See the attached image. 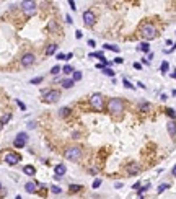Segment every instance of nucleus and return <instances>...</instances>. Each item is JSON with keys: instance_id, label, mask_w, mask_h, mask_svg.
Listing matches in <instances>:
<instances>
[{"instance_id": "obj_1", "label": "nucleus", "mask_w": 176, "mask_h": 199, "mask_svg": "<svg viewBox=\"0 0 176 199\" xmlns=\"http://www.w3.org/2000/svg\"><path fill=\"white\" fill-rule=\"evenodd\" d=\"M140 36L145 39V41H150V39H155L157 38V28L152 23H143L140 26Z\"/></svg>"}, {"instance_id": "obj_2", "label": "nucleus", "mask_w": 176, "mask_h": 199, "mask_svg": "<svg viewBox=\"0 0 176 199\" xmlns=\"http://www.w3.org/2000/svg\"><path fill=\"white\" fill-rule=\"evenodd\" d=\"M108 111L111 114H121L124 111V101L121 98H111L108 101Z\"/></svg>"}, {"instance_id": "obj_3", "label": "nucleus", "mask_w": 176, "mask_h": 199, "mask_svg": "<svg viewBox=\"0 0 176 199\" xmlns=\"http://www.w3.org/2000/svg\"><path fill=\"white\" fill-rule=\"evenodd\" d=\"M64 155H65L67 160L75 162V160H78V158L82 157V147H78V145H70V147H67V149L64 150Z\"/></svg>"}, {"instance_id": "obj_4", "label": "nucleus", "mask_w": 176, "mask_h": 199, "mask_svg": "<svg viewBox=\"0 0 176 199\" xmlns=\"http://www.w3.org/2000/svg\"><path fill=\"white\" fill-rule=\"evenodd\" d=\"M90 104L95 111H103V108H104V96L101 93H93L90 96Z\"/></svg>"}, {"instance_id": "obj_5", "label": "nucleus", "mask_w": 176, "mask_h": 199, "mask_svg": "<svg viewBox=\"0 0 176 199\" xmlns=\"http://www.w3.org/2000/svg\"><path fill=\"white\" fill-rule=\"evenodd\" d=\"M42 95H44L46 103H56L61 98V91L59 90H42Z\"/></svg>"}, {"instance_id": "obj_6", "label": "nucleus", "mask_w": 176, "mask_h": 199, "mask_svg": "<svg viewBox=\"0 0 176 199\" xmlns=\"http://www.w3.org/2000/svg\"><path fill=\"white\" fill-rule=\"evenodd\" d=\"M21 10L26 13V15H33L36 13V8H38V3L36 2H31V0H25V2H21L20 3Z\"/></svg>"}, {"instance_id": "obj_7", "label": "nucleus", "mask_w": 176, "mask_h": 199, "mask_svg": "<svg viewBox=\"0 0 176 199\" xmlns=\"http://www.w3.org/2000/svg\"><path fill=\"white\" fill-rule=\"evenodd\" d=\"M26 142H28V134L26 132H20L17 137H15V141H13V145L17 147V149H21V147H25Z\"/></svg>"}, {"instance_id": "obj_8", "label": "nucleus", "mask_w": 176, "mask_h": 199, "mask_svg": "<svg viewBox=\"0 0 176 199\" xmlns=\"http://www.w3.org/2000/svg\"><path fill=\"white\" fill-rule=\"evenodd\" d=\"M34 62H36V56H34L33 52H26V54H23V57H21V65L23 67H29V65H33Z\"/></svg>"}, {"instance_id": "obj_9", "label": "nucleus", "mask_w": 176, "mask_h": 199, "mask_svg": "<svg viewBox=\"0 0 176 199\" xmlns=\"http://www.w3.org/2000/svg\"><path fill=\"white\" fill-rule=\"evenodd\" d=\"M95 21H96V17H95V13L91 10H85L83 12V23L86 26H93Z\"/></svg>"}, {"instance_id": "obj_10", "label": "nucleus", "mask_w": 176, "mask_h": 199, "mask_svg": "<svg viewBox=\"0 0 176 199\" xmlns=\"http://www.w3.org/2000/svg\"><path fill=\"white\" fill-rule=\"evenodd\" d=\"M20 160H21V157L17 152H8V154L5 155V162L8 163V165H17V163H20Z\"/></svg>"}, {"instance_id": "obj_11", "label": "nucleus", "mask_w": 176, "mask_h": 199, "mask_svg": "<svg viewBox=\"0 0 176 199\" xmlns=\"http://www.w3.org/2000/svg\"><path fill=\"white\" fill-rule=\"evenodd\" d=\"M127 173L132 175V176H134V175H139L140 173V165L139 163H129V165H127Z\"/></svg>"}, {"instance_id": "obj_12", "label": "nucleus", "mask_w": 176, "mask_h": 199, "mask_svg": "<svg viewBox=\"0 0 176 199\" xmlns=\"http://www.w3.org/2000/svg\"><path fill=\"white\" fill-rule=\"evenodd\" d=\"M54 171H56V175H57V176H64V175H65V171H67V166L64 165V163H59V165H56V168H54Z\"/></svg>"}, {"instance_id": "obj_13", "label": "nucleus", "mask_w": 176, "mask_h": 199, "mask_svg": "<svg viewBox=\"0 0 176 199\" xmlns=\"http://www.w3.org/2000/svg\"><path fill=\"white\" fill-rule=\"evenodd\" d=\"M166 129H168V134H170V136L176 137V122H175V121H168Z\"/></svg>"}, {"instance_id": "obj_14", "label": "nucleus", "mask_w": 176, "mask_h": 199, "mask_svg": "<svg viewBox=\"0 0 176 199\" xmlns=\"http://www.w3.org/2000/svg\"><path fill=\"white\" fill-rule=\"evenodd\" d=\"M23 173L28 175V176H33V175H36V168L33 165H25L23 166Z\"/></svg>"}, {"instance_id": "obj_15", "label": "nucleus", "mask_w": 176, "mask_h": 199, "mask_svg": "<svg viewBox=\"0 0 176 199\" xmlns=\"http://www.w3.org/2000/svg\"><path fill=\"white\" fill-rule=\"evenodd\" d=\"M36 188H38V183H33V181H28L25 184V189L28 191V193H34L36 191Z\"/></svg>"}, {"instance_id": "obj_16", "label": "nucleus", "mask_w": 176, "mask_h": 199, "mask_svg": "<svg viewBox=\"0 0 176 199\" xmlns=\"http://www.w3.org/2000/svg\"><path fill=\"white\" fill-rule=\"evenodd\" d=\"M61 85H62L64 88H72V87L75 85V82H74L72 79H64V80L61 82Z\"/></svg>"}, {"instance_id": "obj_17", "label": "nucleus", "mask_w": 176, "mask_h": 199, "mask_svg": "<svg viewBox=\"0 0 176 199\" xmlns=\"http://www.w3.org/2000/svg\"><path fill=\"white\" fill-rule=\"evenodd\" d=\"M57 47H59L57 44H49V46H47V47H46V54H47V56H52V54H56V51H57Z\"/></svg>"}, {"instance_id": "obj_18", "label": "nucleus", "mask_w": 176, "mask_h": 199, "mask_svg": "<svg viewBox=\"0 0 176 199\" xmlns=\"http://www.w3.org/2000/svg\"><path fill=\"white\" fill-rule=\"evenodd\" d=\"M139 51H142V52H150V44H148L147 41L140 42V44H139Z\"/></svg>"}, {"instance_id": "obj_19", "label": "nucleus", "mask_w": 176, "mask_h": 199, "mask_svg": "<svg viewBox=\"0 0 176 199\" xmlns=\"http://www.w3.org/2000/svg\"><path fill=\"white\" fill-rule=\"evenodd\" d=\"M59 114H61V118H67L70 114V108L69 106H64V108L59 109Z\"/></svg>"}, {"instance_id": "obj_20", "label": "nucleus", "mask_w": 176, "mask_h": 199, "mask_svg": "<svg viewBox=\"0 0 176 199\" xmlns=\"http://www.w3.org/2000/svg\"><path fill=\"white\" fill-rule=\"evenodd\" d=\"M90 57H98V59H101V62H104V61H106V59H104V54H103V51H98V52H91Z\"/></svg>"}, {"instance_id": "obj_21", "label": "nucleus", "mask_w": 176, "mask_h": 199, "mask_svg": "<svg viewBox=\"0 0 176 199\" xmlns=\"http://www.w3.org/2000/svg\"><path fill=\"white\" fill-rule=\"evenodd\" d=\"M72 80H74V82L82 80V72H80V70H74V74H72Z\"/></svg>"}, {"instance_id": "obj_22", "label": "nucleus", "mask_w": 176, "mask_h": 199, "mask_svg": "<svg viewBox=\"0 0 176 199\" xmlns=\"http://www.w3.org/2000/svg\"><path fill=\"white\" fill-rule=\"evenodd\" d=\"M10 118H12V114H3V116H2V119H0V126L7 124V122L10 121Z\"/></svg>"}, {"instance_id": "obj_23", "label": "nucleus", "mask_w": 176, "mask_h": 199, "mask_svg": "<svg viewBox=\"0 0 176 199\" xmlns=\"http://www.w3.org/2000/svg\"><path fill=\"white\" fill-rule=\"evenodd\" d=\"M69 189H70V193H78V191L82 189V186L80 184H70Z\"/></svg>"}, {"instance_id": "obj_24", "label": "nucleus", "mask_w": 176, "mask_h": 199, "mask_svg": "<svg viewBox=\"0 0 176 199\" xmlns=\"http://www.w3.org/2000/svg\"><path fill=\"white\" fill-rule=\"evenodd\" d=\"M168 69H170V64H168L166 61H165V62H161V65H160V70L163 72V74H166Z\"/></svg>"}, {"instance_id": "obj_25", "label": "nucleus", "mask_w": 176, "mask_h": 199, "mask_svg": "<svg viewBox=\"0 0 176 199\" xmlns=\"http://www.w3.org/2000/svg\"><path fill=\"white\" fill-rule=\"evenodd\" d=\"M104 49H109V51H114V52H119V46H114V44H104Z\"/></svg>"}, {"instance_id": "obj_26", "label": "nucleus", "mask_w": 176, "mask_h": 199, "mask_svg": "<svg viewBox=\"0 0 176 199\" xmlns=\"http://www.w3.org/2000/svg\"><path fill=\"white\" fill-rule=\"evenodd\" d=\"M148 109H150V103L142 101V103H140V111H148Z\"/></svg>"}, {"instance_id": "obj_27", "label": "nucleus", "mask_w": 176, "mask_h": 199, "mask_svg": "<svg viewBox=\"0 0 176 199\" xmlns=\"http://www.w3.org/2000/svg\"><path fill=\"white\" fill-rule=\"evenodd\" d=\"M166 114H168L170 118H171V121H175V118H176V111H175L173 108H168V109H166Z\"/></svg>"}, {"instance_id": "obj_28", "label": "nucleus", "mask_w": 176, "mask_h": 199, "mask_svg": "<svg viewBox=\"0 0 176 199\" xmlns=\"http://www.w3.org/2000/svg\"><path fill=\"white\" fill-rule=\"evenodd\" d=\"M168 188H170V184H166V183H163V184H160V186H158V189H157V193H158V194H161V193H163L165 189H168Z\"/></svg>"}, {"instance_id": "obj_29", "label": "nucleus", "mask_w": 176, "mask_h": 199, "mask_svg": "<svg viewBox=\"0 0 176 199\" xmlns=\"http://www.w3.org/2000/svg\"><path fill=\"white\" fill-rule=\"evenodd\" d=\"M103 74L109 75V77H114V70H113V69H109V67H104V69H103Z\"/></svg>"}, {"instance_id": "obj_30", "label": "nucleus", "mask_w": 176, "mask_h": 199, "mask_svg": "<svg viewBox=\"0 0 176 199\" xmlns=\"http://www.w3.org/2000/svg\"><path fill=\"white\" fill-rule=\"evenodd\" d=\"M62 72H64V74H74V69H72V67H70V65H64V69H62Z\"/></svg>"}, {"instance_id": "obj_31", "label": "nucleus", "mask_w": 176, "mask_h": 199, "mask_svg": "<svg viewBox=\"0 0 176 199\" xmlns=\"http://www.w3.org/2000/svg\"><path fill=\"white\" fill-rule=\"evenodd\" d=\"M51 191H52V193H54V194H61V188H59V186H56V184H54V186H51Z\"/></svg>"}, {"instance_id": "obj_32", "label": "nucleus", "mask_w": 176, "mask_h": 199, "mask_svg": "<svg viewBox=\"0 0 176 199\" xmlns=\"http://www.w3.org/2000/svg\"><path fill=\"white\" fill-rule=\"evenodd\" d=\"M59 72H61V67H59V65H54L52 69H51V74H52V75H57Z\"/></svg>"}, {"instance_id": "obj_33", "label": "nucleus", "mask_w": 176, "mask_h": 199, "mask_svg": "<svg viewBox=\"0 0 176 199\" xmlns=\"http://www.w3.org/2000/svg\"><path fill=\"white\" fill-rule=\"evenodd\" d=\"M122 83H124V87H126V88H132V90H134V85H132V83L129 82L127 79H124V80H122Z\"/></svg>"}, {"instance_id": "obj_34", "label": "nucleus", "mask_w": 176, "mask_h": 199, "mask_svg": "<svg viewBox=\"0 0 176 199\" xmlns=\"http://www.w3.org/2000/svg\"><path fill=\"white\" fill-rule=\"evenodd\" d=\"M148 188H150V183H145V184H143V186H142V188H140V189H139V194H142L143 191H147Z\"/></svg>"}, {"instance_id": "obj_35", "label": "nucleus", "mask_w": 176, "mask_h": 199, "mask_svg": "<svg viewBox=\"0 0 176 199\" xmlns=\"http://www.w3.org/2000/svg\"><path fill=\"white\" fill-rule=\"evenodd\" d=\"M42 82V77H36V79H31V83L33 85H38V83H41Z\"/></svg>"}, {"instance_id": "obj_36", "label": "nucleus", "mask_w": 176, "mask_h": 199, "mask_svg": "<svg viewBox=\"0 0 176 199\" xmlns=\"http://www.w3.org/2000/svg\"><path fill=\"white\" fill-rule=\"evenodd\" d=\"M99 186H101V180H99V178H96V180L93 181V188L96 189V188H99Z\"/></svg>"}, {"instance_id": "obj_37", "label": "nucleus", "mask_w": 176, "mask_h": 199, "mask_svg": "<svg viewBox=\"0 0 176 199\" xmlns=\"http://www.w3.org/2000/svg\"><path fill=\"white\" fill-rule=\"evenodd\" d=\"M17 104H18V106H20L21 109H23V111H25V109H26V104L23 103V101H20V100H17Z\"/></svg>"}, {"instance_id": "obj_38", "label": "nucleus", "mask_w": 176, "mask_h": 199, "mask_svg": "<svg viewBox=\"0 0 176 199\" xmlns=\"http://www.w3.org/2000/svg\"><path fill=\"white\" fill-rule=\"evenodd\" d=\"M49 29H51V31H56V29H57V25H56L54 21H51V23H49Z\"/></svg>"}, {"instance_id": "obj_39", "label": "nucleus", "mask_w": 176, "mask_h": 199, "mask_svg": "<svg viewBox=\"0 0 176 199\" xmlns=\"http://www.w3.org/2000/svg\"><path fill=\"white\" fill-rule=\"evenodd\" d=\"M56 57L59 59V61H65V57H67V54H64V52H61V54H57Z\"/></svg>"}, {"instance_id": "obj_40", "label": "nucleus", "mask_w": 176, "mask_h": 199, "mask_svg": "<svg viewBox=\"0 0 176 199\" xmlns=\"http://www.w3.org/2000/svg\"><path fill=\"white\" fill-rule=\"evenodd\" d=\"M69 5H70V8H72V10H77V5H75L74 0H69Z\"/></svg>"}, {"instance_id": "obj_41", "label": "nucleus", "mask_w": 176, "mask_h": 199, "mask_svg": "<svg viewBox=\"0 0 176 199\" xmlns=\"http://www.w3.org/2000/svg\"><path fill=\"white\" fill-rule=\"evenodd\" d=\"M114 62H116V64H122V62H124V59H122V57H116V59H114Z\"/></svg>"}, {"instance_id": "obj_42", "label": "nucleus", "mask_w": 176, "mask_h": 199, "mask_svg": "<svg viewBox=\"0 0 176 199\" xmlns=\"http://www.w3.org/2000/svg\"><path fill=\"white\" fill-rule=\"evenodd\" d=\"M134 69H137V70H139V69H142V65H140L139 62H135V64H134Z\"/></svg>"}, {"instance_id": "obj_43", "label": "nucleus", "mask_w": 176, "mask_h": 199, "mask_svg": "<svg viewBox=\"0 0 176 199\" xmlns=\"http://www.w3.org/2000/svg\"><path fill=\"white\" fill-rule=\"evenodd\" d=\"M78 136H80V132H74L72 134V139H78Z\"/></svg>"}, {"instance_id": "obj_44", "label": "nucleus", "mask_w": 176, "mask_h": 199, "mask_svg": "<svg viewBox=\"0 0 176 199\" xmlns=\"http://www.w3.org/2000/svg\"><path fill=\"white\" fill-rule=\"evenodd\" d=\"M72 56H74V54H72V52H69V54H67V57H65V61H70V59H72Z\"/></svg>"}, {"instance_id": "obj_45", "label": "nucleus", "mask_w": 176, "mask_h": 199, "mask_svg": "<svg viewBox=\"0 0 176 199\" xmlns=\"http://www.w3.org/2000/svg\"><path fill=\"white\" fill-rule=\"evenodd\" d=\"M171 175H173V176H176V165L173 166V170H171Z\"/></svg>"}, {"instance_id": "obj_46", "label": "nucleus", "mask_w": 176, "mask_h": 199, "mask_svg": "<svg viewBox=\"0 0 176 199\" xmlns=\"http://www.w3.org/2000/svg\"><path fill=\"white\" fill-rule=\"evenodd\" d=\"M88 46H91V47L95 46V41H93V39H90V41H88Z\"/></svg>"}, {"instance_id": "obj_47", "label": "nucleus", "mask_w": 176, "mask_h": 199, "mask_svg": "<svg viewBox=\"0 0 176 199\" xmlns=\"http://www.w3.org/2000/svg\"><path fill=\"white\" fill-rule=\"evenodd\" d=\"M171 77H173V79H176V70H175V72H173V74H171Z\"/></svg>"}, {"instance_id": "obj_48", "label": "nucleus", "mask_w": 176, "mask_h": 199, "mask_svg": "<svg viewBox=\"0 0 176 199\" xmlns=\"http://www.w3.org/2000/svg\"><path fill=\"white\" fill-rule=\"evenodd\" d=\"M15 199H21V196H17V198H15Z\"/></svg>"}, {"instance_id": "obj_49", "label": "nucleus", "mask_w": 176, "mask_h": 199, "mask_svg": "<svg viewBox=\"0 0 176 199\" xmlns=\"http://www.w3.org/2000/svg\"><path fill=\"white\" fill-rule=\"evenodd\" d=\"M0 189H2V183H0Z\"/></svg>"}]
</instances>
